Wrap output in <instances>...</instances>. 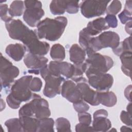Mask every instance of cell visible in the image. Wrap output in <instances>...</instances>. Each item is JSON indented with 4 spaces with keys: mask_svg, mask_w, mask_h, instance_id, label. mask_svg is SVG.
I'll use <instances>...</instances> for the list:
<instances>
[{
    "mask_svg": "<svg viewBox=\"0 0 132 132\" xmlns=\"http://www.w3.org/2000/svg\"><path fill=\"white\" fill-rule=\"evenodd\" d=\"M75 130L76 132H84V131H94L92 126L90 125L82 124L78 123L75 126Z\"/></svg>",
    "mask_w": 132,
    "mask_h": 132,
    "instance_id": "cell-39",
    "label": "cell"
},
{
    "mask_svg": "<svg viewBox=\"0 0 132 132\" xmlns=\"http://www.w3.org/2000/svg\"><path fill=\"white\" fill-rule=\"evenodd\" d=\"M131 85H130L128 86L125 88V91H124L125 96L130 102L131 101Z\"/></svg>",
    "mask_w": 132,
    "mask_h": 132,
    "instance_id": "cell-40",
    "label": "cell"
},
{
    "mask_svg": "<svg viewBox=\"0 0 132 132\" xmlns=\"http://www.w3.org/2000/svg\"><path fill=\"white\" fill-rule=\"evenodd\" d=\"M57 131L58 132L71 131V124L69 121L63 117L57 118L55 121Z\"/></svg>",
    "mask_w": 132,
    "mask_h": 132,
    "instance_id": "cell-29",
    "label": "cell"
},
{
    "mask_svg": "<svg viewBox=\"0 0 132 132\" xmlns=\"http://www.w3.org/2000/svg\"><path fill=\"white\" fill-rule=\"evenodd\" d=\"M5 26L9 37L12 39L21 41L28 53L43 56L48 52L49 44L40 41L37 34L20 20L11 19L5 22Z\"/></svg>",
    "mask_w": 132,
    "mask_h": 132,
    "instance_id": "cell-1",
    "label": "cell"
},
{
    "mask_svg": "<svg viewBox=\"0 0 132 132\" xmlns=\"http://www.w3.org/2000/svg\"><path fill=\"white\" fill-rule=\"evenodd\" d=\"M104 116H93L92 127L95 132L107 131L111 127V123Z\"/></svg>",
    "mask_w": 132,
    "mask_h": 132,
    "instance_id": "cell-19",
    "label": "cell"
},
{
    "mask_svg": "<svg viewBox=\"0 0 132 132\" xmlns=\"http://www.w3.org/2000/svg\"><path fill=\"white\" fill-rule=\"evenodd\" d=\"M68 24L64 16H57L55 19L46 18L37 25V35L39 39H45L50 41L59 39L63 34Z\"/></svg>",
    "mask_w": 132,
    "mask_h": 132,
    "instance_id": "cell-3",
    "label": "cell"
},
{
    "mask_svg": "<svg viewBox=\"0 0 132 132\" xmlns=\"http://www.w3.org/2000/svg\"><path fill=\"white\" fill-rule=\"evenodd\" d=\"M19 69L1 53V85L2 88H9L19 75Z\"/></svg>",
    "mask_w": 132,
    "mask_h": 132,
    "instance_id": "cell-9",
    "label": "cell"
},
{
    "mask_svg": "<svg viewBox=\"0 0 132 132\" xmlns=\"http://www.w3.org/2000/svg\"><path fill=\"white\" fill-rule=\"evenodd\" d=\"M121 131H130L131 130V129L130 127H128L126 126H122L121 128Z\"/></svg>",
    "mask_w": 132,
    "mask_h": 132,
    "instance_id": "cell-42",
    "label": "cell"
},
{
    "mask_svg": "<svg viewBox=\"0 0 132 132\" xmlns=\"http://www.w3.org/2000/svg\"><path fill=\"white\" fill-rule=\"evenodd\" d=\"M27 49L25 45L20 43L10 44L6 47V53L15 61H20L24 56Z\"/></svg>",
    "mask_w": 132,
    "mask_h": 132,
    "instance_id": "cell-17",
    "label": "cell"
},
{
    "mask_svg": "<svg viewBox=\"0 0 132 132\" xmlns=\"http://www.w3.org/2000/svg\"><path fill=\"white\" fill-rule=\"evenodd\" d=\"M70 60L77 65L82 63L86 60V53L85 51L78 44H73L69 50Z\"/></svg>",
    "mask_w": 132,
    "mask_h": 132,
    "instance_id": "cell-18",
    "label": "cell"
},
{
    "mask_svg": "<svg viewBox=\"0 0 132 132\" xmlns=\"http://www.w3.org/2000/svg\"><path fill=\"white\" fill-rule=\"evenodd\" d=\"M24 8L25 5L23 1H14L10 5L9 14L12 18L13 16H20L24 13Z\"/></svg>",
    "mask_w": 132,
    "mask_h": 132,
    "instance_id": "cell-25",
    "label": "cell"
},
{
    "mask_svg": "<svg viewBox=\"0 0 132 132\" xmlns=\"http://www.w3.org/2000/svg\"><path fill=\"white\" fill-rule=\"evenodd\" d=\"M24 131L36 132L39 127V119L28 116L19 117Z\"/></svg>",
    "mask_w": 132,
    "mask_h": 132,
    "instance_id": "cell-21",
    "label": "cell"
},
{
    "mask_svg": "<svg viewBox=\"0 0 132 132\" xmlns=\"http://www.w3.org/2000/svg\"><path fill=\"white\" fill-rule=\"evenodd\" d=\"M51 115L48 102L39 95L34 93L30 102L21 107L19 116H28L38 119L48 118Z\"/></svg>",
    "mask_w": 132,
    "mask_h": 132,
    "instance_id": "cell-4",
    "label": "cell"
},
{
    "mask_svg": "<svg viewBox=\"0 0 132 132\" xmlns=\"http://www.w3.org/2000/svg\"><path fill=\"white\" fill-rule=\"evenodd\" d=\"M72 80L74 81L78 88L82 100L92 106H97L100 104L97 99V91L92 89L87 84V79L83 77H73Z\"/></svg>",
    "mask_w": 132,
    "mask_h": 132,
    "instance_id": "cell-12",
    "label": "cell"
},
{
    "mask_svg": "<svg viewBox=\"0 0 132 132\" xmlns=\"http://www.w3.org/2000/svg\"><path fill=\"white\" fill-rule=\"evenodd\" d=\"M64 47L59 43L54 44L50 50L51 57L55 61H62L65 57Z\"/></svg>",
    "mask_w": 132,
    "mask_h": 132,
    "instance_id": "cell-24",
    "label": "cell"
},
{
    "mask_svg": "<svg viewBox=\"0 0 132 132\" xmlns=\"http://www.w3.org/2000/svg\"><path fill=\"white\" fill-rule=\"evenodd\" d=\"M113 131H117V130H116V129H114V128H113L112 129H111V130H110L109 131H113Z\"/></svg>",
    "mask_w": 132,
    "mask_h": 132,
    "instance_id": "cell-44",
    "label": "cell"
},
{
    "mask_svg": "<svg viewBox=\"0 0 132 132\" xmlns=\"http://www.w3.org/2000/svg\"><path fill=\"white\" fill-rule=\"evenodd\" d=\"M32 78L31 75H25L14 81L6 97V102L11 108L18 109L22 102L32 98L34 93L30 89Z\"/></svg>",
    "mask_w": 132,
    "mask_h": 132,
    "instance_id": "cell-2",
    "label": "cell"
},
{
    "mask_svg": "<svg viewBox=\"0 0 132 132\" xmlns=\"http://www.w3.org/2000/svg\"><path fill=\"white\" fill-rule=\"evenodd\" d=\"M48 59L43 56L28 53L24 58V62L29 69L28 72L39 74L40 71L47 65Z\"/></svg>",
    "mask_w": 132,
    "mask_h": 132,
    "instance_id": "cell-14",
    "label": "cell"
},
{
    "mask_svg": "<svg viewBox=\"0 0 132 132\" xmlns=\"http://www.w3.org/2000/svg\"><path fill=\"white\" fill-rule=\"evenodd\" d=\"M121 22L124 24L131 21V11L124 9L119 15Z\"/></svg>",
    "mask_w": 132,
    "mask_h": 132,
    "instance_id": "cell-35",
    "label": "cell"
},
{
    "mask_svg": "<svg viewBox=\"0 0 132 132\" xmlns=\"http://www.w3.org/2000/svg\"><path fill=\"white\" fill-rule=\"evenodd\" d=\"M122 8V4L119 1H112L109 6L106 8L105 12L107 14L116 15L119 12Z\"/></svg>",
    "mask_w": 132,
    "mask_h": 132,
    "instance_id": "cell-30",
    "label": "cell"
},
{
    "mask_svg": "<svg viewBox=\"0 0 132 132\" xmlns=\"http://www.w3.org/2000/svg\"><path fill=\"white\" fill-rule=\"evenodd\" d=\"M0 10H1V18L5 22L12 19V17L9 16L8 14H9V9L8 8V6L5 4H1L0 5Z\"/></svg>",
    "mask_w": 132,
    "mask_h": 132,
    "instance_id": "cell-36",
    "label": "cell"
},
{
    "mask_svg": "<svg viewBox=\"0 0 132 132\" xmlns=\"http://www.w3.org/2000/svg\"><path fill=\"white\" fill-rule=\"evenodd\" d=\"M109 1H84L80 4L81 14L86 18L100 16L106 11Z\"/></svg>",
    "mask_w": 132,
    "mask_h": 132,
    "instance_id": "cell-10",
    "label": "cell"
},
{
    "mask_svg": "<svg viewBox=\"0 0 132 132\" xmlns=\"http://www.w3.org/2000/svg\"><path fill=\"white\" fill-rule=\"evenodd\" d=\"M41 77L45 81L43 91V94L49 98H53L61 92V85L64 81L62 76L53 75L49 71L47 65L43 68L40 72Z\"/></svg>",
    "mask_w": 132,
    "mask_h": 132,
    "instance_id": "cell-7",
    "label": "cell"
},
{
    "mask_svg": "<svg viewBox=\"0 0 132 132\" xmlns=\"http://www.w3.org/2000/svg\"><path fill=\"white\" fill-rule=\"evenodd\" d=\"M50 73L57 76H61L67 78H72L74 76L75 66L65 61H51L47 65Z\"/></svg>",
    "mask_w": 132,
    "mask_h": 132,
    "instance_id": "cell-13",
    "label": "cell"
},
{
    "mask_svg": "<svg viewBox=\"0 0 132 132\" xmlns=\"http://www.w3.org/2000/svg\"><path fill=\"white\" fill-rule=\"evenodd\" d=\"M131 52H125L119 56L122 63L121 70L126 76L130 77L131 67Z\"/></svg>",
    "mask_w": 132,
    "mask_h": 132,
    "instance_id": "cell-22",
    "label": "cell"
},
{
    "mask_svg": "<svg viewBox=\"0 0 132 132\" xmlns=\"http://www.w3.org/2000/svg\"><path fill=\"white\" fill-rule=\"evenodd\" d=\"M131 36L126 38L114 49L112 50L115 55L119 56L122 53L125 52H131Z\"/></svg>",
    "mask_w": 132,
    "mask_h": 132,
    "instance_id": "cell-27",
    "label": "cell"
},
{
    "mask_svg": "<svg viewBox=\"0 0 132 132\" xmlns=\"http://www.w3.org/2000/svg\"><path fill=\"white\" fill-rule=\"evenodd\" d=\"M78 118L79 123L88 125H90L92 122V118L91 114L86 111L78 113Z\"/></svg>",
    "mask_w": 132,
    "mask_h": 132,
    "instance_id": "cell-33",
    "label": "cell"
},
{
    "mask_svg": "<svg viewBox=\"0 0 132 132\" xmlns=\"http://www.w3.org/2000/svg\"><path fill=\"white\" fill-rule=\"evenodd\" d=\"M79 1H68L66 12L69 14L77 13L79 10Z\"/></svg>",
    "mask_w": 132,
    "mask_h": 132,
    "instance_id": "cell-31",
    "label": "cell"
},
{
    "mask_svg": "<svg viewBox=\"0 0 132 132\" xmlns=\"http://www.w3.org/2000/svg\"><path fill=\"white\" fill-rule=\"evenodd\" d=\"M97 99L100 104L111 107L114 106L117 102V97L112 91H98Z\"/></svg>",
    "mask_w": 132,
    "mask_h": 132,
    "instance_id": "cell-20",
    "label": "cell"
},
{
    "mask_svg": "<svg viewBox=\"0 0 132 132\" xmlns=\"http://www.w3.org/2000/svg\"><path fill=\"white\" fill-rule=\"evenodd\" d=\"M120 119L122 122L127 126H131V113L127 111L122 110L120 114Z\"/></svg>",
    "mask_w": 132,
    "mask_h": 132,
    "instance_id": "cell-37",
    "label": "cell"
},
{
    "mask_svg": "<svg viewBox=\"0 0 132 132\" xmlns=\"http://www.w3.org/2000/svg\"><path fill=\"white\" fill-rule=\"evenodd\" d=\"M105 21L109 27L116 28L118 26V20L114 15L107 14L105 18Z\"/></svg>",
    "mask_w": 132,
    "mask_h": 132,
    "instance_id": "cell-38",
    "label": "cell"
},
{
    "mask_svg": "<svg viewBox=\"0 0 132 132\" xmlns=\"http://www.w3.org/2000/svg\"><path fill=\"white\" fill-rule=\"evenodd\" d=\"M109 28L105 18L101 17L89 22L87 26L82 29V30L88 36L93 37Z\"/></svg>",
    "mask_w": 132,
    "mask_h": 132,
    "instance_id": "cell-16",
    "label": "cell"
},
{
    "mask_svg": "<svg viewBox=\"0 0 132 132\" xmlns=\"http://www.w3.org/2000/svg\"><path fill=\"white\" fill-rule=\"evenodd\" d=\"M125 31L129 35H131V21L126 23V25L125 27Z\"/></svg>",
    "mask_w": 132,
    "mask_h": 132,
    "instance_id": "cell-41",
    "label": "cell"
},
{
    "mask_svg": "<svg viewBox=\"0 0 132 132\" xmlns=\"http://www.w3.org/2000/svg\"><path fill=\"white\" fill-rule=\"evenodd\" d=\"M24 3L26 9L23 13V20L29 26L35 27L44 15L42 3L39 1H25Z\"/></svg>",
    "mask_w": 132,
    "mask_h": 132,
    "instance_id": "cell-8",
    "label": "cell"
},
{
    "mask_svg": "<svg viewBox=\"0 0 132 132\" xmlns=\"http://www.w3.org/2000/svg\"><path fill=\"white\" fill-rule=\"evenodd\" d=\"M73 106L78 113L87 111L89 109V106L84 100L73 103Z\"/></svg>",
    "mask_w": 132,
    "mask_h": 132,
    "instance_id": "cell-34",
    "label": "cell"
},
{
    "mask_svg": "<svg viewBox=\"0 0 132 132\" xmlns=\"http://www.w3.org/2000/svg\"><path fill=\"white\" fill-rule=\"evenodd\" d=\"M61 94L63 97L73 103L83 100L76 84L72 80L63 81L61 87Z\"/></svg>",
    "mask_w": 132,
    "mask_h": 132,
    "instance_id": "cell-15",
    "label": "cell"
},
{
    "mask_svg": "<svg viewBox=\"0 0 132 132\" xmlns=\"http://www.w3.org/2000/svg\"><path fill=\"white\" fill-rule=\"evenodd\" d=\"M85 62L87 64L85 74L90 73H106L113 65V61L109 56L94 53L88 55Z\"/></svg>",
    "mask_w": 132,
    "mask_h": 132,
    "instance_id": "cell-6",
    "label": "cell"
},
{
    "mask_svg": "<svg viewBox=\"0 0 132 132\" xmlns=\"http://www.w3.org/2000/svg\"><path fill=\"white\" fill-rule=\"evenodd\" d=\"M88 82L98 91H106L112 87L113 78L112 75L106 73H90L86 74Z\"/></svg>",
    "mask_w": 132,
    "mask_h": 132,
    "instance_id": "cell-11",
    "label": "cell"
},
{
    "mask_svg": "<svg viewBox=\"0 0 132 132\" xmlns=\"http://www.w3.org/2000/svg\"><path fill=\"white\" fill-rule=\"evenodd\" d=\"M68 1L54 0L51 2L50 9L54 15H61L64 13L67 10Z\"/></svg>",
    "mask_w": 132,
    "mask_h": 132,
    "instance_id": "cell-23",
    "label": "cell"
},
{
    "mask_svg": "<svg viewBox=\"0 0 132 132\" xmlns=\"http://www.w3.org/2000/svg\"><path fill=\"white\" fill-rule=\"evenodd\" d=\"M120 43V37L117 33L111 31H104L97 37L91 38L89 48L85 52L88 56L104 48L110 47L113 50Z\"/></svg>",
    "mask_w": 132,
    "mask_h": 132,
    "instance_id": "cell-5",
    "label": "cell"
},
{
    "mask_svg": "<svg viewBox=\"0 0 132 132\" xmlns=\"http://www.w3.org/2000/svg\"><path fill=\"white\" fill-rule=\"evenodd\" d=\"M5 125L7 128V130L9 132L19 131L23 132V129L19 118H12L7 120L5 122Z\"/></svg>",
    "mask_w": 132,
    "mask_h": 132,
    "instance_id": "cell-28",
    "label": "cell"
},
{
    "mask_svg": "<svg viewBox=\"0 0 132 132\" xmlns=\"http://www.w3.org/2000/svg\"><path fill=\"white\" fill-rule=\"evenodd\" d=\"M55 122L52 118H45L39 119L37 132H54Z\"/></svg>",
    "mask_w": 132,
    "mask_h": 132,
    "instance_id": "cell-26",
    "label": "cell"
},
{
    "mask_svg": "<svg viewBox=\"0 0 132 132\" xmlns=\"http://www.w3.org/2000/svg\"><path fill=\"white\" fill-rule=\"evenodd\" d=\"M131 103H129L127 106V111L129 113H131Z\"/></svg>",
    "mask_w": 132,
    "mask_h": 132,
    "instance_id": "cell-43",
    "label": "cell"
},
{
    "mask_svg": "<svg viewBox=\"0 0 132 132\" xmlns=\"http://www.w3.org/2000/svg\"><path fill=\"white\" fill-rule=\"evenodd\" d=\"M42 87V82L39 77H35L32 78L30 84V89L33 92H39Z\"/></svg>",
    "mask_w": 132,
    "mask_h": 132,
    "instance_id": "cell-32",
    "label": "cell"
}]
</instances>
